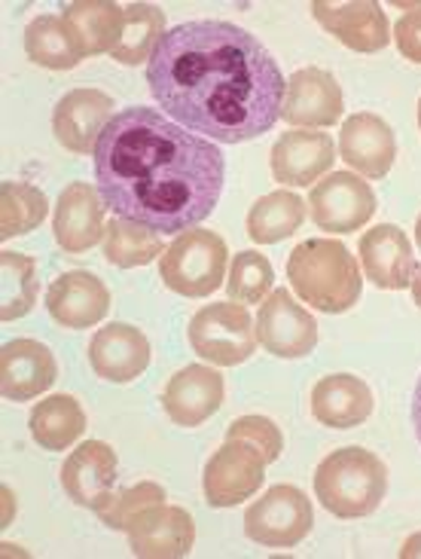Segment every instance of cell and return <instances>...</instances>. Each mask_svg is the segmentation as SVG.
I'll return each instance as SVG.
<instances>
[{
    "label": "cell",
    "mask_w": 421,
    "mask_h": 559,
    "mask_svg": "<svg viewBox=\"0 0 421 559\" xmlns=\"http://www.w3.org/2000/svg\"><path fill=\"white\" fill-rule=\"evenodd\" d=\"M25 52L34 64L49 68V71H71L86 59L71 25L56 15H37L31 22L25 31Z\"/></svg>",
    "instance_id": "obj_27"
},
{
    "label": "cell",
    "mask_w": 421,
    "mask_h": 559,
    "mask_svg": "<svg viewBox=\"0 0 421 559\" xmlns=\"http://www.w3.org/2000/svg\"><path fill=\"white\" fill-rule=\"evenodd\" d=\"M166 254V242L159 233L132 224L125 217H113L105 229V258L120 270L147 266L156 258Z\"/></svg>",
    "instance_id": "obj_29"
},
{
    "label": "cell",
    "mask_w": 421,
    "mask_h": 559,
    "mask_svg": "<svg viewBox=\"0 0 421 559\" xmlns=\"http://www.w3.org/2000/svg\"><path fill=\"white\" fill-rule=\"evenodd\" d=\"M275 285V270L269 258H263L260 251H241L229 263V278L226 290L232 302H260L266 294H272Z\"/></svg>",
    "instance_id": "obj_33"
},
{
    "label": "cell",
    "mask_w": 421,
    "mask_h": 559,
    "mask_svg": "<svg viewBox=\"0 0 421 559\" xmlns=\"http://www.w3.org/2000/svg\"><path fill=\"white\" fill-rule=\"evenodd\" d=\"M394 40L404 59L421 64V7H409V13L397 19Z\"/></svg>",
    "instance_id": "obj_36"
},
{
    "label": "cell",
    "mask_w": 421,
    "mask_h": 559,
    "mask_svg": "<svg viewBox=\"0 0 421 559\" xmlns=\"http://www.w3.org/2000/svg\"><path fill=\"white\" fill-rule=\"evenodd\" d=\"M339 153L363 178H385L397 159V138L376 114H354L339 132Z\"/></svg>",
    "instance_id": "obj_20"
},
{
    "label": "cell",
    "mask_w": 421,
    "mask_h": 559,
    "mask_svg": "<svg viewBox=\"0 0 421 559\" xmlns=\"http://www.w3.org/2000/svg\"><path fill=\"white\" fill-rule=\"evenodd\" d=\"M92 370L107 382H132L151 367V340L132 324H105L89 343Z\"/></svg>",
    "instance_id": "obj_18"
},
{
    "label": "cell",
    "mask_w": 421,
    "mask_h": 559,
    "mask_svg": "<svg viewBox=\"0 0 421 559\" xmlns=\"http://www.w3.org/2000/svg\"><path fill=\"white\" fill-rule=\"evenodd\" d=\"M92 156L107 209L159 236L199 227L224 193L220 147L153 107L120 110Z\"/></svg>",
    "instance_id": "obj_2"
},
{
    "label": "cell",
    "mask_w": 421,
    "mask_h": 559,
    "mask_svg": "<svg viewBox=\"0 0 421 559\" xmlns=\"http://www.w3.org/2000/svg\"><path fill=\"white\" fill-rule=\"evenodd\" d=\"M363 273L382 290H404L412 285L416 275V258L407 233L394 224H382L361 236Z\"/></svg>",
    "instance_id": "obj_23"
},
{
    "label": "cell",
    "mask_w": 421,
    "mask_h": 559,
    "mask_svg": "<svg viewBox=\"0 0 421 559\" xmlns=\"http://www.w3.org/2000/svg\"><path fill=\"white\" fill-rule=\"evenodd\" d=\"M388 492V468L363 447H342L315 471L317 501L342 520H361L376 511Z\"/></svg>",
    "instance_id": "obj_4"
},
{
    "label": "cell",
    "mask_w": 421,
    "mask_h": 559,
    "mask_svg": "<svg viewBox=\"0 0 421 559\" xmlns=\"http://www.w3.org/2000/svg\"><path fill=\"white\" fill-rule=\"evenodd\" d=\"M416 242H419L421 248V214H419V221H416Z\"/></svg>",
    "instance_id": "obj_40"
},
{
    "label": "cell",
    "mask_w": 421,
    "mask_h": 559,
    "mask_svg": "<svg viewBox=\"0 0 421 559\" xmlns=\"http://www.w3.org/2000/svg\"><path fill=\"white\" fill-rule=\"evenodd\" d=\"M400 557L404 559L421 557V532H416L412 538H407V545H404V550H400Z\"/></svg>",
    "instance_id": "obj_38"
},
{
    "label": "cell",
    "mask_w": 421,
    "mask_h": 559,
    "mask_svg": "<svg viewBox=\"0 0 421 559\" xmlns=\"http://www.w3.org/2000/svg\"><path fill=\"white\" fill-rule=\"evenodd\" d=\"M309 212L324 233H358L376 214V193L358 175L333 171L312 187Z\"/></svg>",
    "instance_id": "obj_8"
},
{
    "label": "cell",
    "mask_w": 421,
    "mask_h": 559,
    "mask_svg": "<svg viewBox=\"0 0 421 559\" xmlns=\"http://www.w3.org/2000/svg\"><path fill=\"white\" fill-rule=\"evenodd\" d=\"M56 355L37 340H13L0 348V392L7 401H31L56 382Z\"/></svg>",
    "instance_id": "obj_21"
},
{
    "label": "cell",
    "mask_w": 421,
    "mask_h": 559,
    "mask_svg": "<svg viewBox=\"0 0 421 559\" xmlns=\"http://www.w3.org/2000/svg\"><path fill=\"white\" fill-rule=\"evenodd\" d=\"M263 468L266 462L254 447L241 440H226L205 465V477H202L205 501L211 508H236L248 501L266 480Z\"/></svg>",
    "instance_id": "obj_10"
},
{
    "label": "cell",
    "mask_w": 421,
    "mask_h": 559,
    "mask_svg": "<svg viewBox=\"0 0 421 559\" xmlns=\"http://www.w3.org/2000/svg\"><path fill=\"white\" fill-rule=\"evenodd\" d=\"M147 86L178 126L220 144L269 135L287 90L269 49L224 19L166 31L147 61Z\"/></svg>",
    "instance_id": "obj_1"
},
{
    "label": "cell",
    "mask_w": 421,
    "mask_h": 559,
    "mask_svg": "<svg viewBox=\"0 0 421 559\" xmlns=\"http://www.w3.org/2000/svg\"><path fill=\"white\" fill-rule=\"evenodd\" d=\"M83 431H86V413L71 394H52L31 409V438L44 450L61 453L74 447Z\"/></svg>",
    "instance_id": "obj_26"
},
{
    "label": "cell",
    "mask_w": 421,
    "mask_h": 559,
    "mask_svg": "<svg viewBox=\"0 0 421 559\" xmlns=\"http://www.w3.org/2000/svg\"><path fill=\"white\" fill-rule=\"evenodd\" d=\"M113 484H117V453L105 440L80 443L61 468V486L68 499L76 501L80 508L95 511L98 501L107 492H113Z\"/></svg>",
    "instance_id": "obj_22"
},
{
    "label": "cell",
    "mask_w": 421,
    "mask_h": 559,
    "mask_svg": "<svg viewBox=\"0 0 421 559\" xmlns=\"http://www.w3.org/2000/svg\"><path fill=\"white\" fill-rule=\"evenodd\" d=\"M315 526L312 501L297 486H272L244 514V535L263 547L287 550L297 547Z\"/></svg>",
    "instance_id": "obj_7"
},
{
    "label": "cell",
    "mask_w": 421,
    "mask_h": 559,
    "mask_svg": "<svg viewBox=\"0 0 421 559\" xmlns=\"http://www.w3.org/2000/svg\"><path fill=\"white\" fill-rule=\"evenodd\" d=\"M342 90L336 76L324 68H302L287 80L285 107L281 120L290 126H312V129H327L342 120Z\"/></svg>",
    "instance_id": "obj_14"
},
{
    "label": "cell",
    "mask_w": 421,
    "mask_h": 559,
    "mask_svg": "<svg viewBox=\"0 0 421 559\" xmlns=\"http://www.w3.org/2000/svg\"><path fill=\"white\" fill-rule=\"evenodd\" d=\"M46 212H49V202L37 187L19 181L3 183L0 187V236H3V242L40 227L46 221Z\"/></svg>",
    "instance_id": "obj_31"
},
{
    "label": "cell",
    "mask_w": 421,
    "mask_h": 559,
    "mask_svg": "<svg viewBox=\"0 0 421 559\" xmlns=\"http://www.w3.org/2000/svg\"><path fill=\"white\" fill-rule=\"evenodd\" d=\"M0 266H3V306H0V318L3 321H15V318L28 316L40 294V282H37V270L34 260L15 251H3L0 254Z\"/></svg>",
    "instance_id": "obj_32"
},
{
    "label": "cell",
    "mask_w": 421,
    "mask_h": 559,
    "mask_svg": "<svg viewBox=\"0 0 421 559\" xmlns=\"http://www.w3.org/2000/svg\"><path fill=\"white\" fill-rule=\"evenodd\" d=\"M305 221V202L293 190H275L256 199L248 214V236L256 245H275L290 239Z\"/></svg>",
    "instance_id": "obj_28"
},
{
    "label": "cell",
    "mask_w": 421,
    "mask_h": 559,
    "mask_svg": "<svg viewBox=\"0 0 421 559\" xmlns=\"http://www.w3.org/2000/svg\"><path fill=\"white\" fill-rule=\"evenodd\" d=\"M376 409L373 389L363 379L351 373H333L324 377L312 389V413L321 425L346 431L363 425Z\"/></svg>",
    "instance_id": "obj_24"
},
{
    "label": "cell",
    "mask_w": 421,
    "mask_h": 559,
    "mask_svg": "<svg viewBox=\"0 0 421 559\" xmlns=\"http://www.w3.org/2000/svg\"><path fill=\"white\" fill-rule=\"evenodd\" d=\"M226 382L217 370H211L205 364H190L181 373L168 379L166 392H163V407L168 419L181 428H196L205 419H211L217 409L224 407Z\"/></svg>",
    "instance_id": "obj_16"
},
{
    "label": "cell",
    "mask_w": 421,
    "mask_h": 559,
    "mask_svg": "<svg viewBox=\"0 0 421 559\" xmlns=\"http://www.w3.org/2000/svg\"><path fill=\"white\" fill-rule=\"evenodd\" d=\"M256 340L275 358H305L317 346V321L290 297V290L275 287L260 306Z\"/></svg>",
    "instance_id": "obj_9"
},
{
    "label": "cell",
    "mask_w": 421,
    "mask_h": 559,
    "mask_svg": "<svg viewBox=\"0 0 421 559\" xmlns=\"http://www.w3.org/2000/svg\"><path fill=\"white\" fill-rule=\"evenodd\" d=\"M156 504H166V489L159 484H135L120 492H107L105 499L98 501L95 514L101 516L110 530L125 532L141 511L156 508Z\"/></svg>",
    "instance_id": "obj_34"
},
{
    "label": "cell",
    "mask_w": 421,
    "mask_h": 559,
    "mask_svg": "<svg viewBox=\"0 0 421 559\" xmlns=\"http://www.w3.org/2000/svg\"><path fill=\"white\" fill-rule=\"evenodd\" d=\"M226 440H241V443L254 447L256 453L263 455L266 465H272L281 455V450H285L281 428L272 423V419H266V416H241V419L229 425Z\"/></svg>",
    "instance_id": "obj_35"
},
{
    "label": "cell",
    "mask_w": 421,
    "mask_h": 559,
    "mask_svg": "<svg viewBox=\"0 0 421 559\" xmlns=\"http://www.w3.org/2000/svg\"><path fill=\"white\" fill-rule=\"evenodd\" d=\"M129 545L141 559H181L196 545V523L183 508L156 504L129 523Z\"/></svg>",
    "instance_id": "obj_13"
},
{
    "label": "cell",
    "mask_w": 421,
    "mask_h": 559,
    "mask_svg": "<svg viewBox=\"0 0 421 559\" xmlns=\"http://www.w3.org/2000/svg\"><path fill=\"white\" fill-rule=\"evenodd\" d=\"M287 278L305 306L327 316L348 312L361 300V270L339 239H305L287 258Z\"/></svg>",
    "instance_id": "obj_3"
},
{
    "label": "cell",
    "mask_w": 421,
    "mask_h": 559,
    "mask_svg": "<svg viewBox=\"0 0 421 559\" xmlns=\"http://www.w3.org/2000/svg\"><path fill=\"white\" fill-rule=\"evenodd\" d=\"M49 318L68 331H89L110 312V290L92 273L59 275L46 294Z\"/></svg>",
    "instance_id": "obj_17"
},
{
    "label": "cell",
    "mask_w": 421,
    "mask_h": 559,
    "mask_svg": "<svg viewBox=\"0 0 421 559\" xmlns=\"http://www.w3.org/2000/svg\"><path fill=\"white\" fill-rule=\"evenodd\" d=\"M166 37V13L156 3H129L125 10V28L113 59L120 64H141L151 61L153 49L159 46V40Z\"/></svg>",
    "instance_id": "obj_30"
},
{
    "label": "cell",
    "mask_w": 421,
    "mask_h": 559,
    "mask_svg": "<svg viewBox=\"0 0 421 559\" xmlns=\"http://www.w3.org/2000/svg\"><path fill=\"white\" fill-rule=\"evenodd\" d=\"M312 15L330 37L354 52H378L392 44L388 15L382 13V7L373 0H351V3L315 0Z\"/></svg>",
    "instance_id": "obj_12"
},
{
    "label": "cell",
    "mask_w": 421,
    "mask_h": 559,
    "mask_svg": "<svg viewBox=\"0 0 421 559\" xmlns=\"http://www.w3.org/2000/svg\"><path fill=\"white\" fill-rule=\"evenodd\" d=\"M412 428H416V438L421 443V377L416 382V392H412Z\"/></svg>",
    "instance_id": "obj_37"
},
{
    "label": "cell",
    "mask_w": 421,
    "mask_h": 559,
    "mask_svg": "<svg viewBox=\"0 0 421 559\" xmlns=\"http://www.w3.org/2000/svg\"><path fill=\"white\" fill-rule=\"evenodd\" d=\"M409 287H412V300H416V306L421 309V270L412 275V285H409Z\"/></svg>",
    "instance_id": "obj_39"
},
{
    "label": "cell",
    "mask_w": 421,
    "mask_h": 559,
    "mask_svg": "<svg viewBox=\"0 0 421 559\" xmlns=\"http://www.w3.org/2000/svg\"><path fill=\"white\" fill-rule=\"evenodd\" d=\"M61 19L74 31L83 56L113 52L117 44H120L122 28H125V10H120L110 0H80V3H68Z\"/></svg>",
    "instance_id": "obj_25"
},
{
    "label": "cell",
    "mask_w": 421,
    "mask_h": 559,
    "mask_svg": "<svg viewBox=\"0 0 421 559\" xmlns=\"http://www.w3.org/2000/svg\"><path fill=\"white\" fill-rule=\"evenodd\" d=\"M105 209L98 187L83 181L68 183L56 202V221H52V236L61 251L83 254L98 242H105Z\"/></svg>",
    "instance_id": "obj_11"
},
{
    "label": "cell",
    "mask_w": 421,
    "mask_h": 559,
    "mask_svg": "<svg viewBox=\"0 0 421 559\" xmlns=\"http://www.w3.org/2000/svg\"><path fill=\"white\" fill-rule=\"evenodd\" d=\"M226 242L214 229L193 227L181 233L159 258V275L168 290L199 300L211 297L226 278Z\"/></svg>",
    "instance_id": "obj_5"
},
{
    "label": "cell",
    "mask_w": 421,
    "mask_h": 559,
    "mask_svg": "<svg viewBox=\"0 0 421 559\" xmlns=\"http://www.w3.org/2000/svg\"><path fill=\"white\" fill-rule=\"evenodd\" d=\"M113 98L101 90H71L52 114V132L71 153H95L105 126L113 120Z\"/></svg>",
    "instance_id": "obj_15"
},
{
    "label": "cell",
    "mask_w": 421,
    "mask_h": 559,
    "mask_svg": "<svg viewBox=\"0 0 421 559\" xmlns=\"http://www.w3.org/2000/svg\"><path fill=\"white\" fill-rule=\"evenodd\" d=\"M336 163V144L324 132H297L278 135L272 147V175L287 187H305L324 178Z\"/></svg>",
    "instance_id": "obj_19"
},
{
    "label": "cell",
    "mask_w": 421,
    "mask_h": 559,
    "mask_svg": "<svg viewBox=\"0 0 421 559\" xmlns=\"http://www.w3.org/2000/svg\"><path fill=\"white\" fill-rule=\"evenodd\" d=\"M190 343L202 361L236 367L256 352V328L239 302H211L190 321Z\"/></svg>",
    "instance_id": "obj_6"
},
{
    "label": "cell",
    "mask_w": 421,
    "mask_h": 559,
    "mask_svg": "<svg viewBox=\"0 0 421 559\" xmlns=\"http://www.w3.org/2000/svg\"><path fill=\"white\" fill-rule=\"evenodd\" d=\"M419 129H421V102H419Z\"/></svg>",
    "instance_id": "obj_41"
}]
</instances>
